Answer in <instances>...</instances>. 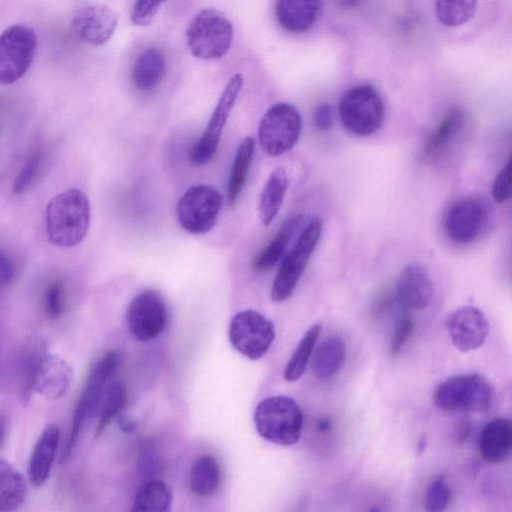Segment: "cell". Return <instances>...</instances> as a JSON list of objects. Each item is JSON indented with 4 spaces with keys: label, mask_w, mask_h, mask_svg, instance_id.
I'll return each mask as SVG.
<instances>
[{
    "label": "cell",
    "mask_w": 512,
    "mask_h": 512,
    "mask_svg": "<svg viewBox=\"0 0 512 512\" xmlns=\"http://www.w3.org/2000/svg\"><path fill=\"white\" fill-rule=\"evenodd\" d=\"M90 224V204L84 192L66 189L55 195L45 211L46 234L51 243L73 247L86 236Z\"/></svg>",
    "instance_id": "1"
},
{
    "label": "cell",
    "mask_w": 512,
    "mask_h": 512,
    "mask_svg": "<svg viewBox=\"0 0 512 512\" xmlns=\"http://www.w3.org/2000/svg\"><path fill=\"white\" fill-rule=\"evenodd\" d=\"M121 361V353L117 350H110L92 368L76 403L61 461H66L70 457L86 422L98 411L105 389L118 370Z\"/></svg>",
    "instance_id": "2"
},
{
    "label": "cell",
    "mask_w": 512,
    "mask_h": 512,
    "mask_svg": "<svg viewBox=\"0 0 512 512\" xmlns=\"http://www.w3.org/2000/svg\"><path fill=\"white\" fill-rule=\"evenodd\" d=\"M254 422L261 437L278 445H293L300 436L303 414L298 403L284 395L263 399L254 412Z\"/></svg>",
    "instance_id": "3"
},
{
    "label": "cell",
    "mask_w": 512,
    "mask_h": 512,
    "mask_svg": "<svg viewBox=\"0 0 512 512\" xmlns=\"http://www.w3.org/2000/svg\"><path fill=\"white\" fill-rule=\"evenodd\" d=\"M232 40V23L216 9H203L198 12L186 31L190 52L202 60H214L224 56L230 49Z\"/></svg>",
    "instance_id": "4"
},
{
    "label": "cell",
    "mask_w": 512,
    "mask_h": 512,
    "mask_svg": "<svg viewBox=\"0 0 512 512\" xmlns=\"http://www.w3.org/2000/svg\"><path fill=\"white\" fill-rule=\"evenodd\" d=\"M339 117L345 129L356 136L377 132L384 119V104L379 91L370 84L349 89L340 99Z\"/></svg>",
    "instance_id": "5"
},
{
    "label": "cell",
    "mask_w": 512,
    "mask_h": 512,
    "mask_svg": "<svg viewBox=\"0 0 512 512\" xmlns=\"http://www.w3.org/2000/svg\"><path fill=\"white\" fill-rule=\"evenodd\" d=\"M323 221L312 218L301 232L282 261L271 287V298L275 302L288 299L294 292L322 234Z\"/></svg>",
    "instance_id": "6"
},
{
    "label": "cell",
    "mask_w": 512,
    "mask_h": 512,
    "mask_svg": "<svg viewBox=\"0 0 512 512\" xmlns=\"http://www.w3.org/2000/svg\"><path fill=\"white\" fill-rule=\"evenodd\" d=\"M492 401L488 381L478 374H463L441 382L434 392V402L447 412H485Z\"/></svg>",
    "instance_id": "7"
},
{
    "label": "cell",
    "mask_w": 512,
    "mask_h": 512,
    "mask_svg": "<svg viewBox=\"0 0 512 512\" xmlns=\"http://www.w3.org/2000/svg\"><path fill=\"white\" fill-rule=\"evenodd\" d=\"M491 217V206L484 197L467 196L448 207L443 226L451 241L466 245L475 242L486 232Z\"/></svg>",
    "instance_id": "8"
},
{
    "label": "cell",
    "mask_w": 512,
    "mask_h": 512,
    "mask_svg": "<svg viewBox=\"0 0 512 512\" xmlns=\"http://www.w3.org/2000/svg\"><path fill=\"white\" fill-rule=\"evenodd\" d=\"M300 133V113L293 105L280 102L263 115L258 127V140L263 151L275 157L293 148Z\"/></svg>",
    "instance_id": "9"
},
{
    "label": "cell",
    "mask_w": 512,
    "mask_h": 512,
    "mask_svg": "<svg viewBox=\"0 0 512 512\" xmlns=\"http://www.w3.org/2000/svg\"><path fill=\"white\" fill-rule=\"evenodd\" d=\"M222 205V196L210 185L189 187L176 205V216L180 226L187 232L200 235L209 232L215 225Z\"/></svg>",
    "instance_id": "10"
},
{
    "label": "cell",
    "mask_w": 512,
    "mask_h": 512,
    "mask_svg": "<svg viewBox=\"0 0 512 512\" xmlns=\"http://www.w3.org/2000/svg\"><path fill=\"white\" fill-rule=\"evenodd\" d=\"M36 47V35L26 25H12L0 34V84H13L25 75Z\"/></svg>",
    "instance_id": "11"
},
{
    "label": "cell",
    "mask_w": 512,
    "mask_h": 512,
    "mask_svg": "<svg viewBox=\"0 0 512 512\" xmlns=\"http://www.w3.org/2000/svg\"><path fill=\"white\" fill-rule=\"evenodd\" d=\"M275 338L271 321L255 310H243L231 320L229 340L245 357L256 360L269 350Z\"/></svg>",
    "instance_id": "12"
},
{
    "label": "cell",
    "mask_w": 512,
    "mask_h": 512,
    "mask_svg": "<svg viewBox=\"0 0 512 512\" xmlns=\"http://www.w3.org/2000/svg\"><path fill=\"white\" fill-rule=\"evenodd\" d=\"M244 79L235 74L225 85L218 102L208 120L206 128L192 147L190 159L194 165L208 163L217 151L220 138L236 99L242 89Z\"/></svg>",
    "instance_id": "13"
},
{
    "label": "cell",
    "mask_w": 512,
    "mask_h": 512,
    "mask_svg": "<svg viewBox=\"0 0 512 512\" xmlns=\"http://www.w3.org/2000/svg\"><path fill=\"white\" fill-rule=\"evenodd\" d=\"M127 327L139 341L157 337L166 327L167 310L159 292L147 289L137 294L126 310Z\"/></svg>",
    "instance_id": "14"
},
{
    "label": "cell",
    "mask_w": 512,
    "mask_h": 512,
    "mask_svg": "<svg viewBox=\"0 0 512 512\" xmlns=\"http://www.w3.org/2000/svg\"><path fill=\"white\" fill-rule=\"evenodd\" d=\"M446 327L454 346L468 352L479 348L489 333V323L484 313L473 306L455 310L447 319Z\"/></svg>",
    "instance_id": "15"
},
{
    "label": "cell",
    "mask_w": 512,
    "mask_h": 512,
    "mask_svg": "<svg viewBox=\"0 0 512 512\" xmlns=\"http://www.w3.org/2000/svg\"><path fill=\"white\" fill-rule=\"evenodd\" d=\"M118 15L110 7L102 4L87 5L73 16L72 28L77 36L92 45L106 43L114 34Z\"/></svg>",
    "instance_id": "16"
},
{
    "label": "cell",
    "mask_w": 512,
    "mask_h": 512,
    "mask_svg": "<svg viewBox=\"0 0 512 512\" xmlns=\"http://www.w3.org/2000/svg\"><path fill=\"white\" fill-rule=\"evenodd\" d=\"M396 298L409 310L426 308L434 295V284L427 270L417 264L408 265L396 282Z\"/></svg>",
    "instance_id": "17"
},
{
    "label": "cell",
    "mask_w": 512,
    "mask_h": 512,
    "mask_svg": "<svg viewBox=\"0 0 512 512\" xmlns=\"http://www.w3.org/2000/svg\"><path fill=\"white\" fill-rule=\"evenodd\" d=\"M73 370L62 357L46 352L34 379V391L49 400H58L68 391Z\"/></svg>",
    "instance_id": "18"
},
{
    "label": "cell",
    "mask_w": 512,
    "mask_h": 512,
    "mask_svg": "<svg viewBox=\"0 0 512 512\" xmlns=\"http://www.w3.org/2000/svg\"><path fill=\"white\" fill-rule=\"evenodd\" d=\"M60 442V429L47 426L37 439L28 462V479L35 486H42L48 479Z\"/></svg>",
    "instance_id": "19"
},
{
    "label": "cell",
    "mask_w": 512,
    "mask_h": 512,
    "mask_svg": "<svg viewBox=\"0 0 512 512\" xmlns=\"http://www.w3.org/2000/svg\"><path fill=\"white\" fill-rule=\"evenodd\" d=\"M479 453L487 463H500L511 452L512 424L506 418H495L488 422L479 435Z\"/></svg>",
    "instance_id": "20"
},
{
    "label": "cell",
    "mask_w": 512,
    "mask_h": 512,
    "mask_svg": "<svg viewBox=\"0 0 512 512\" xmlns=\"http://www.w3.org/2000/svg\"><path fill=\"white\" fill-rule=\"evenodd\" d=\"M321 0H277L275 15L280 26L291 33L308 31L316 22Z\"/></svg>",
    "instance_id": "21"
},
{
    "label": "cell",
    "mask_w": 512,
    "mask_h": 512,
    "mask_svg": "<svg viewBox=\"0 0 512 512\" xmlns=\"http://www.w3.org/2000/svg\"><path fill=\"white\" fill-rule=\"evenodd\" d=\"M166 73V57L162 51L149 48L135 61L132 70L134 86L142 92H150L159 87Z\"/></svg>",
    "instance_id": "22"
},
{
    "label": "cell",
    "mask_w": 512,
    "mask_h": 512,
    "mask_svg": "<svg viewBox=\"0 0 512 512\" xmlns=\"http://www.w3.org/2000/svg\"><path fill=\"white\" fill-rule=\"evenodd\" d=\"M288 188V175L283 167H277L268 177L260 194L258 213L264 226L277 216Z\"/></svg>",
    "instance_id": "23"
},
{
    "label": "cell",
    "mask_w": 512,
    "mask_h": 512,
    "mask_svg": "<svg viewBox=\"0 0 512 512\" xmlns=\"http://www.w3.org/2000/svg\"><path fill=\"white\" fill-rule=\"evenodd\" d=\"M28 495L24 476L6 460H0V511L21 507Z\"/></svg>",
    "instance_id": "24"
},
{
    "label": "cell",
    "mask_w": 512,
    "mask_h": 512,
    "mask_svg": "<svg viewBox=\"0 0 512 512\" xmlns=\"http://www.w3.org/2000/svg\"><path fill=\"white\" fill-rule=\"evenodd\" d=\"M302 216L297 214L288 218L275 236L253 259L252 267L258 271L271 269L283 256L288 243L300 225Z\"/></svg>",
    "instance_id": "25"
},
{
    "label": "cell",
    "mask_w": 512,
    "mask_h": 512,
    "mask_svg": "<svg viewBox=\"0 0 512 512\" xmlns=\"http://www.w3.org/2000/svg\"><path fill=\"white\" fill-rule=\"evenodd\" d=\"M255 140L246 137L238 146L227 182V199L230 205L237 201L245 185L246 178L253 160Z\"/></svg>",
    "instance_id": "26"
},
{
    "label": "cell",
    "mask_w": 512,
    "mask_h": 512,
    "mask_svg": "<svg viewBox=\"0 0 512 512\" xmlns=\"http://www.w3.org/2000/svg\"><path fill=\"white\" fill-rule=\"evenodd\" d=\"M464 123V115L459 109L449 110L441 119L433 133L430 135L422 157L431 159L437 156L449 145L461 130Z\"/></svg>",
    "instance_id": "27"
},
{
    "label": "cell",
    "mask_w": 512,
    "mask_h": 512,
    "mask_svg": "<svg viewBox=\"0 0 512 512\" xmlns=\"http://www.w3.org/2000/svg\"><path fill=\"white\" fill-rule=\"evenodd\" d=\"M346 354V346L339 337L325 339L317 348L313 359L315 375L326 380L333 377L341 368Z\"/></svg>",
    "instance_id": "28"
},
{
    "label": "cell",
    "mask_w": 512,
    "mask_h": 512,
    "mask_svg": "<svg viewBox=\"0 0 512 512\" xmlns=\"http://www.w3.org/2000/svg\"><path fill=\"white\" fill-rule=\"evenodd\" d=\"M220 483V467L211 455H203L193 465L189 475V487L198 496L212 495Z\"/></svg>",
    "instance_id": "29"
},
{
    "label": "cell",
    "mask_w": 512,
    "mask_h": 512,
    "mask_svg": "<svg viewBox=\"0 0 512 512\" xmlns=\"http://www.w3.org/2000/svg\"><path fill=\"white\" fill-rule=\"evenodd\" d=\"M172 504V492L169 486L160 480L144 483L135 495L132 511H169Z\"/></svg>",
    "instance_id": "30"
},
{
    "label": "cell",
    "mask_w": 512,
    "mask_h": 512,
    "mask_svg": "<svg viewBox=\"0 0 512 512\" xmlns=\"http://www.w3.org/2000/svg\"><path fill=\"white\" fill-rule=\"evenodd\" d=\"M320 333L321 325L319 323L312 325L305 332L285 366L283 376L286 381L294 382L301 378L305 372Z\"/></svg>",
    "instance_id": "31"
},
{
    "label": "cell",
    "mask_w": 512,
    "mask_h": 512,
    "mask_svg": "<svg viewBox=\"0 0 512 512\" xmlns=\"http://www.w3.org/2000/svg\"><path fill=\"white\" fill-rule=\"evenodd\" d=\"M126 404V389L119 380H111L103 394L98 408V422L95 435H101L110 422L121 412Z\"/></svg>",
    "instance_id": "32"
},
{
    "label": "cell",
    "mask_w": 512,
    "mask_h": 512,
    "mask_svg": "<svg viewBox=\"0 0 512 512\" xmlns=\"http://www.w3.org/2000/svg\"><path fill=\"white\" fill-rule=\"evenodd\" d=\"M477 10V0H436L435 13L446 27H458L470 21Z\"/></svg>",
    "instance_id": "33"
},
{
    "label": "cell",
    "mask_w": 512,
    "mask_h": 512,
    "mask_svg": "<svg viewBox=\"0 0 512 512\" xmlns=\"http://www.w3.org/2000/svg\"><path fill=\"white\" fill-rule=\"evenodd\" d=\"M46 352L44 345L39 342L32 343L23 352L20 363V398L23 403L31 398L36 371Z\"/></svg>",
    "instance_id": "34"
},
{
    "label": "cell",
    "mask_w": 512,
    "mask_h": 512,
    "mask_svg": "<svg viewBox=\"0 0 512 512\" xmlns=\"http://www.w3.org/2000/svg\"><path fill=\"white\" fill-rule=\"evenodd\" d=\"M451 489L444 475L434 478L425 495V508L430 512H441L447 508L451 500Z\"/></svg>",
    "instance_id": "35"
},
{
    "label": "cell",
    "mask_w": 512,
    "mask_h": 512,
    "mask_svg": "<svg viewBox=\"0 0 512 512\" xmlns=\"http://www.w3.org/2000/svg\"><path fill=\"white\" fill-rule=\"evenodd\" d=\"M66 293L62 281L51 283L44 294V311L53 320L62 317L65 311Z\"/></svg>",
    "instance_id": "36"
},
{
    "label": "cell",
    "mask_w": 512,
    "mask_h": 512,
    "mask_svg": "<svg viewBox=\"0 0 512 512\" xmlns=\"http://www.w3.org/2000/svg\"><path fill=\"white\" fill-rule=\"evenodd\" d=\"M42 159L43 153L41 150H35L31 154V156L28 158L27 162L25 163L22 170L19 172L18 176L14 181V194H22L30 187V185L38 175Z\"/></svg>",
    "instance_id": "37"
},
{
    "label": "cell",
    "mask_w": 512,
    "mask_h": 512,
    "mask_svg": "<svg viewBox=\"0 0 512 512\" xmlns=\"http://www.w3.org/2000/svg\"><path fill=\"white\" fill-rule=\"evenodd\" d=\"M166 0H136L131 12V22L136 26L149 25Z\"/></svg>",
    "instance_id": "38"
},
{
    "label": "cell",
    "mask_w": 512,
    "mask_h": 512,
    "mask_svg": "<svg viewBox=\"0 0 512 512\" xmlns=\"http://www.w3.org/2000/svg\"><path fill=\"white\" fill-rule=\"evenodd\" d=\"M511 166L512 160L509 158L493 181L491 194L497 203L506 202L511 197Z\"/></svg>",
    "instance_id": "39"
},
{
    "label": "cell",
    "mask_w": 512,
    "mask_h": 512,
    "mask_svg": "<svg viewBox=\"0 0 512 512\" xmlns=\"http://www.w3.org/2000/svg\"><path fill=\"white\" fill-rule=\"evenodd\" d=\"M414 329L413 319L408 316H402L396 322L393 337L390 343V354H398L405 346Z\"/></svg>",
    "instance_id": "40"
},
{
    "label": "cell",
    "mask_w": 512,
    "mask_h": 512,
    "mask_svg": "<svg viewBox=\"0 0 512 512\" xmlns=\"http://www.w3.org/2000/svg\"><path fill=\"white\" fill-rule=\"evenodd\" d=\"M313 122L319 131H328L333 125L332 108L327 103L320 104L314 111Z\"/></svg>",
    "instance_id": "41"
},
{
    "label": "cell",
    "mask_w": 512,
    "mask_h": 512,
    "mask_svg": "<svg viewBox=\"0 0 512 512\" xmlns=\"http://www.w3.org/2000/svg\"><path fill=\"white\" fill-rule=\"evenodd\" d=\"M13 276V270L7 258L0 255V279L3 282H9Z\"/></svg>",
    "instance_id": "42"
},
{
    "label": "cell",
    "mask_w": 512,
    "mask_h": 512,
    "mask_svg": "<svg viewBox=\"0 0 512 512\" xmlns=\"http://www.w3.org/2000/svg\"><path fill=\"white\" fill-rule=\"evenodd\" d=\"M118 423L121 430L124 432L131 433L134 432L136 429V423L129 419L120 418Z\"/></svg>",
    "instance_id": "43"
},
{
    "label": "cell",
    "mask_w": 512,
    "mask_h": 512,
    "mask_svg": "<svg viewBox=\"0 0 512 512\" xmlns=\"http://www.w3.org/2000/svg\"><path fill=\"white\" fill-rule=\"evenodd\" d=\"M8 433V423L4 416H0V449L3 446Z\"/></svg>",
    "instance_id": "44"
},
{
    "label": "cell",
    "mask_w": 512,
    "mask_h": 512,
    "mask_svg": "<svg viewBox=\"0 0 512 512\" xmlns=\"http://www.w3.org/2000/svg\"><path fill=\"white\" fill-rule=\"evenodd\" d=\"M468 433L467 425H463L462 423V425L457 429V432H455L456 439L462 442L467 438Z\"/></svg>",
    "instance_id": "45"
}]
</instances>
